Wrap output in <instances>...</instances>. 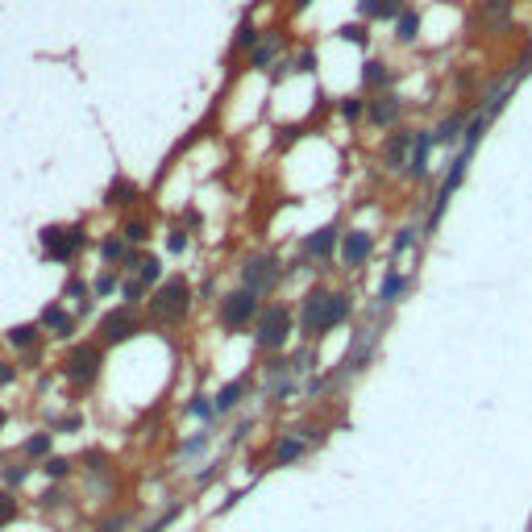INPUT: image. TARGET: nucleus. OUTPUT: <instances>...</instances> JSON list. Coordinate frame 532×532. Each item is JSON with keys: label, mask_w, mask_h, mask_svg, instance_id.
I'll return each instance as SVG.
<instances>
[{"label": "nucleus", "mask_w": 532, "mask_h": 532, "mask_svg": "<svg viewBox=\"0 0 532 532\" xmlns=\"http://www.w3.org/2000/svg\"><path fill=\"white\" fill-rule=\"evenodd\" d=\"M345 316H349V300L345 295H333V291L316 287L304 300V308H300V329L308 337H320V333H333L337 324H345Z\"/></svg>", "instance_id": "f257e3e1"}, {"label": "nucleus", "mask_w": 532, "mask_h": 532, "mask_svg": "<svg viewBox=\"0 0 532 532\" xmlns=\"http://www.w3.org/2000/svg\"><path fill=\"white\" fill-rule=\"evenodd\" d=\"M192 308V287H188V279H167V283H158V291L150 295V320H158V324H175V320H183Z\"/></svg>", "instance_id": "f03ea898"}, {"label": "nucleus", "mask_w": 532, "mask_h": 532, "mask_svg": "<svg viewBox=\"0 0 532 532\" xmlns=\"http://www.w3.org/2000/svg\"><path fill=\"white\" fill-rule=\"evenodd\" d=\"M100 366H104L100 341H83V345H71V349H67V358H63V379L75 383V387H92L100 379Z\"/></svg>", "instance_id": "7ed1b4c3"}, {"label": "nucleus", "mask_w": 532, "mask_h": 532, "mask_svg": "<svg viewBox=\"0 0 532 532\" xmlns=\"http://www.w3.org/2000/svg\"><path fill=\"white\" fill-rule=\"evenodd\" d=\"M38 242H42V254H46L50 262H75V254L88 245V233H83V225H46L42 233H38Z\"/></svg>", "instance_id": "20e7f679"}, {"label": "nucleus", "mask_w": 532, "mask_h": 532, "mask_svg": "<svg viewBox=\"0 0 532 532\" xmlns=\"http://www.w3.org/2000/svg\"><path fill=\"white\" fill-rule=\"evenodd\" d=\"M483 125L486 117H479V121L466 129V145L458 150V158L449 163V175H445V183H441V195H436V208H433V225L441 220V213H445V204H449V195L458 192V183H461V175H466V163H470V154H474V145H479V138H483Z\"/></svg>", "instance_id": "39448f33"}, {"label": "nucleus", "mask_w": 532, "mask_h": 532, "mask_svg": "<svg viewBox=\"0 0 532 532\" xmlns=\"http://www.w3.org/2000/svg\"><path fill=\"white\" fill-rule=\"evenodd\" d=\"M291 337V312L283 304H270L262 316H258V345L262 349H283Z\"/></svg>", "instance_id": "423d86ee"}, {"label": "nucleus", "mask_w": 532, "mask_h": 532, "mask_svg": "<svg viewBox=\"0 0 532 532\" xmlns=\"http://www.w3.org/2000/svg\"><path fill=\"white\" fill-rule=\"evenodd\" d=\"M138 329H142V320H138V312L129 304L113 308V312L100 316V345H121V341L138 337Z\"/></svg>", "instance_id": "0eeeda50"}, {"label": "nucleus", "mask_w": 532, "mask_h": 532, "mask_svg": "<svg viewBox=\"0 0 532 532\" xmlns=\"http://www.w3.org/2000/svg\"><path fill=\"white\" fill-rule=\"evenodd\" d=\"M254 312H258V295H254L250 287L229 291V295L220 300V324H225V329H242V324H250Z\"/></svg>", "instance_id": "6e6552de"}, {"label": "nucleus", "mask_w": 532, "mask_h": 532, "mask_svg": "<svg viewBox=\"0 0 532 532\" xmlns=\"http://www.w3.org/2000/svg\"><path fill=\"white\" fill-rule=\"evenodd\" d=\"M242 279L254 295H262V291L279 279V266H275V258H250V262L242 266Z\"/></svg>", "instance_id": "1a4fd4ad"}, {"label": "nucleus", "mask_w": 532, "mask_h": 532, "mask_svg": "<svg viewBox=\"0 0 532 532\" xmlns=\"http://www.w3.org/2000/svg\"><path fill=\"white\" fill-rule=\"evenodd\" d=\"M38 324H42L46 333H54V337H63V341L75 337V316L67 312L63 304H46V308H42V316H38Z\"/></svg>", "instance_id": "9d476101"}, {"label": "nucleus", "mask_w": 532, "mask_h": 532, "mask_svg": "<svg viewBox=\"0 0 532 532\" xmlns=\"http://www.w3.org/2000/svg\"><path fill=\"white\" fill-rule=\"evenodd\" d=\"M370 233L366 229H349L345 233V242H341V258H345V266H362L366 254H370Z\"/></svg>", "instance_id": "9b49d317"}, {"label": "nucleus", "mask_w": 532, "mask_h": 532, "mask_svg": "<svg viewBox=\"0 0 532 532\" xmlns=\"http://www.w3.org/2000/svg\"><path fill=\"white\" fill-rule=\"evenodd\" d=\"M333 245H337V225H324V229H316L312 237L304 242V254H312V258H329Z\"/></svg>", "instance_id": "f8f14e48"}, {"label": "nucleus", "mask_w": 532, "mask_h": 532, "mask_svg": "<svg viewBox=\"0 0 532 532\" xmlns=\"http://www.w3.org/2000/svg\"><path fill=\"white\" fill-rule=\"evenodd\" d=\"M4 341H9L17 354H25V349H34V345L42 341V324H13V329L4 333Z\"/></svg>", "instance_id": "ddd939ff"}, {"label": "nucleus", "mask_w": 532, "mask_h": 532, "mask_svg": "<svg viewBox=\"0 0 532 532\" xmlns=\"http://www.w3.org/2000/svg\"><path fill=\"white\" fill-rule=\"evenodd\" d=\"M125 266H129V270L138 266V283H145V287L163 279V262H158V258H133V254H129V258H125Z\"/></svg>", "instance_id": "4468645a"}, {"label": "nucleus", "mask_w": 532, "mask_h": 532, "mask_svg": "<svg viewBox=\"0 0 532 532\" xmlns=\"http://www.w3.org/2000/svg\"><path fill=\"white\" fill-rule=\"evenodd\" d=\"M408 150H411V133H391L387 150H383V163H387V167H404Z\"/></svg>", "instance_id": "2eb2a0df"}, {"label": "nucleus", "mask_w": 532, "mask_h": 532, "mask_svg": "<svg viewBox=\"0 0 532 532\" xmlns=\"http://www.w3.org/2000/svg\"><path fill=\"white\" fill-rule=\"evenodd\" d=\"M63 300H71L79 312H88V308H92V283H83V279H67Z\"/></svg>", "instance_id": "dca6fc26"}, {"label": "nucleus", "mask_w": 532, "mask_h": 532, "mask_svg": "<svg viewBox=\"0 0 532 532\" xmlns=\"http://www.w3.org/2000/svg\"><path fill=\"white\" fill-rule=\"evenodd\" d=\"M133 200H138V188H133L129 179H117V183L108 188V200H104V204H108V208H129Z\"/></svg>", "instance_id": "f3484780"}, {"label": "nucleus", "mask_w": 532, "mask_h": 532, "mask_svg": "<svg viewBox=\"0 0 532 532\" xmlns=\"http://www.w3.org/2000/svg\"><path fill=\"white\" fill-rule=\"evenodd\" d=\"M395 117H399V100L395 96H379L374 104H370V121L374 125H391Z\"/></svg>", "instance_id": "a211bd4d"}, {"label": "nucleus", "mask_w": 532, "mask_h": 532, "mask_svg": "<svg viewBox=\"0 0 532 532\" xmlns=\"http://www.w3.org/2000/svg\"><path fill=\"white\" fill-rule=\"evenodd\" d=\"M416 29H420V13L399 9V17H395V38H399V42H416Z\"/></svg>", "instance_id": "6ab92c4d"}, {"label": "nucleus", "mask_w": 532, "mask_h": 532, "mask_svg": "<svg viewBox=\"0 0 532 532\" xmlns=\"http://www.w3.org/2000/svg\"><path fill=\"white\" fill-rule=\"evenodd\" d=\"M100 258H104V262H125V258H129V242H125V237H104V242H100Z\"/></svg>", "instance_id": "aec40b11"}, {"label": "nucleus", "mask_w": 532, "mask_h": 532, "mask_svg": "<svg viewBox=\"0 0 532 532\" xmlns=\"http://www.w3.org/2000/svg\"><path fill=\"white\" fill-rule=\"evenodd\" d=\"M21 454H25V458H50V433H34V436H25Z\"/></svg>", "instance_id": "412c9836"}, {"label": "nucleus", "mask_w": 532, "mask_h": 532, "mask_svg": "<svg viewBox=\"0 0 532 532\" xmlns=\"http://www.w3.org/2000/svg\"><path fill=\"white\" fill-rule=\"evenodd\" d=\"M300 454H304V441H300V436H287V441L275 449V466H287V461L300 458Z\"/></svg>", "instance_id": "4be33fe9"}, {"label": "nucleus", "mask_w": 532, "mask_h": 532, "mask_svg": "<svg viewBox=\"0 0 532 532\" xmlns=\"http://www.w3.org/2000/svg\"><path fill=\"white\" fill-rule=\"evenodd\" d=\"M121 237L129 245H142L145 237H150V225H145V220H125V225H121Z\"/></svg>", "instance_id": "5701e85b"}, {"label": "nucleus", "mask_w": 532, "mask_h": 532, "mask_svg": "<svg viewBox=\"0 0 532 532\" xmlns=\"http://www.w3.org/2000/svg\"><path fill=\"white\" fill-rule=\"evenodd\" d=\"M13 520H17V499L9 491H0V528H9Z\"/></svg>", "instance_id": "b1692460"}, {"label": "nucleus", "mask_w": 532, "mask_h": 532, "mask_svg": "<svg viewBox=\"0 0 532 532\" xmlns=\"http://www.w3.org/2000/svg\"><path fill=\"white\" fill-rule=\"evenodd\" d=\"M237 399H242V383H229V387L217 395V411H229L233 404H237Z\"/></svg>", "instance_id": "393cba45"}, {"label": "nucleus", "mask_w": 532, "mask_h": 532, "mask_svg": "<svg viewBox=\"0 0 532 532\" xmlns=\"http://www.w3.org/2000/svg\"><path fill=\"white\" fill-rule=\"evenodd\" d=\"M362 79H366V88H379V83H387V67L383 63H366Z\"/></svg>", "instance_id": "a878e982"}, {"label": "nucleus", "mask_w": 532, "mask_h": 532, "mask_svg": "<svg viewBox=\"0 0 532 532\" xmlns=\"http://www.w3.org/2000/svg\"><path fill=\"white\" fill-rule=\"evenodd\" d=\"M42 470H46V479H67L71 461H67V458H46V461H42Z\"/></svg>", "instance_id": "bb28decb"}, {"label": "nucleus", "mask_w": 532, "mask_h": 532, "mask_svg": "<svg viewBox=\"0 0 532 532\" xmlns=\"http://www.w3.org/2000/svg\"><path fill=\"white\" fill-rule=\"evenodd\" d=\"M92 291H96V295H113V291H117V275H113V270H104V275H96V283H92Z\"/></svg>", "instance_id": "cd10ccee"}, {"label": "nucleus", "mask_w": 532, "mask_h": 532, "mask_svg": "<svg viewBox=\"0 0 532 532\" xmlns=\"http://www.w3.org/2000/svg\"><path fill=\"white\" fill-rule=\"evenodd\" d=\"M270 58H275V38H270V42H262V46L254 50V58H250V63H254V67H266Z\"/></svg>", "instance_id": "c85d7f7f"}, {"label": "nucleus", "mask_w": 532, "mask_h": 532, "mask_svg": "<svg viewBox=\"0 0 532 532\" xmlns=\"http://www.w3.org/2000/svg\"><path fill=\"white\" fill-rule=\"evenodd\" d=\"M341 38H345V42H358V46H366V42H370V34H366L362 25H345V29H341Z\"/></svg>", "instance_id": "c756f323"}, {"label": "nucleus", "mask_w": 532, "mask_h": 532, "mask_svg": "<svg viewBox=\"0 0 532 532\" xmlns=\"http://www.w3.org/2000/svg\"><path fill=\"white\" fill-rule=\"evenodd\" d=\"M25 479H29V466H9V470H4V483L9 486H21Z\"/></svg>", "instance_id": "7c9ffc66"}, {"label": "nucleus", "mask_w": 532, "mask_h": 532, "mask_svg": "<svg viewBox=\"0 0 532 532\" xmlns=\"http://www.w3.org/2000/svg\"><path fill=\"white\" fill-rule=\"evenodd\" d=\"M358 13H362L366 21H370V17H383V0H358Z\"/></svg>", "instance_id": "2f4dec72"}, {"label": "nucleus", "mask_w": 532, "mask_h": 532, "mask_svg": "<svg viewBox=\"0 0 532 532\" xmlns=\"http://www.w3.org/2000/svg\"><path fill=\"white\" fill-rule=\"evenodd\" d=\"M167 245H170V254H183V250H188V233H183V229H170Z\"/></svg>", "instance_id": "473e14b6"}, {"label": "nucleus", "mask_w": 532, "mask_h": 532, "mask_svg": "<svg viewBox=\"0 0 532 532\" xmlns=\"http://www.w3.org/2000/svg\"><path fill=\"white\" fill-rule=\"evenodd\" d=\"M142 295H145V283H138V279H129V283H125V300H129V308H133Z\"/></svg>", "instance_id": "72a5a7b5"}, {"label": "nucleus", "mask_w": 532, "mask_h": 532, "mask_svg": "<svg viewBox=\"0 0 532 532\" xmlns=\"http://www.w3.org/2000/svg\"><path fill=\"white\" fill-rule=\"evenodd\" d=\"M399 291H404V279H399V275H391L387 283H383V300H387V304H391V300H395Z\"/></svg>", "instance_id": "f704fd0d"}, {"label": "nucleus", "mask_w": 532, "mask_h": 532, "mask_svg": "<svg viewBox=\"0 0 532 532\" xmlns=\"http://www.w3.org/2000/svg\"><path fill=\"white\" fill-rule=\"evenodd\" d=\"M341 117H345V121H358V117H362V100H345V104H341Z\"/></svg>", "instance_id": "c9c22d12"}, {"label": "nucleus", "mask_w": 532, "mask_h": 532, "mask_svg": "<svg viewBox=\"0 0 532 532\" xmlns=\"http://www.w3.org/2000/svg\"><path fill=\"white\" fill-rule=\"evenodd\" d=\"M486 17H508V0H483Z\"/></svg>", "instance_id": "e433bc0d"}, {"label": "nucleus", "mask_w": 532, "mask_h": 532, "mask_svg": "<svg viewBox=\"0 0 532 532\" xmlns=\"http://www.w3.org/2000/svg\"><path fill=\"white\" fill-rule=\"evenodd\" d=\"M13 383H17V366L0 362V387H13Z\"/></svg>", "instance_id": "4c0bfd02"}, {"label": "nucleus", "mask_w": 532, "mask_h": 532, "mask_svg": "<svg viewBox=\"0 0 532 532\" xmlns=\"http://www.w3.org/2000/svg\"><path fill=\"white\" fill-rule=\"evenodd\" d=\"M458 117H454V121H445V125H441V129H436V142H449V138H454V129H458Z\"/></svg>", "instance_id": "58836bf2"}, {"label": "nucleus", "mask_w": 532, "mask_h": 532, "mask_svg": "<svg viewBox=\"0 0 532 532\" xmlns=\"http://www.w3.org/2000/svg\"><path fill=\"white\" fill-rule=\"evenodd\" d=\"M254 38H258V34H254V25L245 21V25H242V34H237V46H250Z\"/></svg>", "instance_id": "ea45409f"}, {"label": "nucleus", "mask_w": 532, "mask_h": 532, "mask_svg": "<svg viewBox=\"0 0 532 532\" xmlns=\"http://www.w3.org/2000/svg\"><path fill=\"white\" fill-rule=\"evenodd\" d=\"M121 528H125V516H113V520L100 524V532H121Z\"/></svg>", "instance_id": "a19ab883"}, {"label": "nucleus", "mask_w": 532, "mask_h": 532, "mask_svg": "<svg viewBox=\"0 0 532 532\" xmlns=\"http://www.w3.org/2000/svg\"><path fill=\"white\" fill-rule=\"evenodd\" d=\"M75 429H79V416H63L58 420V433H75Z\"/></svg>", "instance_id": "79ce46f5"}, {"label": "nucleus", "mask_w": 532, "mask_h": 532, "mask_svg": "<svg viewBox=\"0 0 532 532\" xmlns=\"http://www.w3.org/2000/svg\"><path fill=\"white\" fill-rule=\"evenodd\" d=\"M411 245V229H404V233H399V237H395V254H404V250H408Z\"/></svg>", "instance_id": "37998d69"}, {"label": "nucleus", "mask_w": 532, "mask_h": 532, "mask_svg": "<svg viewBox=\"0 0 532 532\" xmlns=\"http://www.w3.org/2000/svg\"><path fill=\"white\" fill-rule=\"evenodd\" d=\"M192 411H195V416H213V404H204V395H200V399L192 404Z\"/></svg>", "instance_id": "c03bdc74"}, {"label": "nucleus", "mask_w": 532, "mask_h": 532, "mask_svg": "<svg viewBox=\"0 0 532 532\" xmlns=\"http://www.w3.org/2000/svg\"><path fill=\"white\" fill-rule=\"evenodd\" d=\"M4 424H9V411L0 408V429H4Z\"/></svg>", "instance_id": "a18cd8bd"}, {"label": "nucleus", "mask_w": 532, "mask_h": 532, "mask_svg": "<svg viewBox=\"0 0 532 532\" xmlns=\"http://www.w3.org/2000/svg\"><path fill=\"white\" fill-rule=\"evenodd\" d=\"M308 4H312V0H295V9H308Z\"/></svg>", "instance_id": "49530a36"}]
</instances>
